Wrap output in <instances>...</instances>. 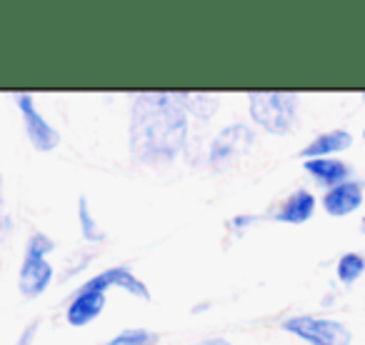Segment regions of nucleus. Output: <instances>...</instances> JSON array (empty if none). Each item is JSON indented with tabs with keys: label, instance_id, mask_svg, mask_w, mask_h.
<instances>
[{
	"label": "nucleus",
	"instance_id": "nucleus-15",
	"mask_svg": "<svg viewBox=\"0 0 365 345\" xmlns=\"http://www.w3.org/2000/svg\"><path fill=\"white\" fill-rule=\"evenodd\" d=\"M335 273L343 285H353L365 273V258L360 253H343L335 265Z\"/></svg>",
	"mask_w": 365,
	"mask_h": 345
},
{
	"label": "nucleus",
	"instance_id": "nucleus-6",
	"mask_svg": "<svg viewBox=\"0 0 365 345\" xmlns=\"http://www.w3.org/2000/svg\"><path fill=\"white\" fill-rule=\"evenodd\" d=\"M13 101H16L18 110H21L23 125H26V133H28V140H31V145L36 148V150H41V153L56 150V148L61 145V133H58L56 128L46 120V115L38 110L33 96H28V93H16V96H13Z\"/></svg>",
	"mask_w": 365,
	"mask_h": 345
},
{
	"label": "nucleus",
	"instance_id": "nucleus-9",
	"mask_svg": "<svg viewBox=\"0 0 365 345\" xmlns=\"http://www.w3.org/2000/svg\"><path fill=\"white\" fill-rule=\"evenodd\" d=\"M106 300L108 295L101 293V290H86V288H78L76 295L71 298L66 310V318L73 328H83V325L93 323L98 315L106 310Z\"/></svg>",
	"mask_w": 365,
	"mask_h": 345
},
{
	"label": "nucleus",
	"instance_id": "nucleus-11",
	"mask_svg": "<svg viewBox=\"0 0 365 345\" xmlns=\"http://www.w3.org/2000/svg\"><path fill=\"white\" fill-rule=\"evenodd\" d=\"M353 145V135L348 130H328V133H320L318 138L308 143V145L300 150V158L305 160H315V158H330L335 153H343Z\"/></svg>",
	"mask_w": 365,
	"mask_h": 345
},
{
	"label": "nucleus",
	"instance_id": "nucleus-8",
	"mask_svg": "<svg viewBox=\"0 0 365 345\" xmlns=\"http://www.w3.org/2000/svg\"><path fill=\"white\" fill-rule=\"evenodd\" d=\"M365 198V185L360 180H345V183L335 185L325 193L323 208L333 218H345V215L355 213L363 205Z\"/></svg>",
	"mask_w": 365,
	"mask_h": 345
},
{
	"label": "nucleus",
	"instance_id": "nucleus-5",
	"mask_svg": "<svg viewBox=\"0 0 365 345\" xmlns=\"http://www.w3.org/2000/svg\"><path fill=\"white\" fill-rule=\"evenodd\" d=\"M285 333L298 335L300 340L310 345H350L353 333L348 325L333 318H315V315H295L283 323Z\"/></svg>",
	"mask_w": 365,
	"mask_h": 345
},
{
	"label": "nucleus",
	"instance_id": "nucleus-20",
	"mask_svg": "<svg viewBox=\"0 0 365 345\" xmlns=\"http://www.w3.org/2000/svg\"><path fill=\"white\" fill-rule=\"evenodd\" d=\"M363 140H365V130H363Z\"/></svg>",
	"mask_w": 365,
	"mask_h": 345
},
{
	"label": "nucleus",
	"instance_id": "nucleus-12",
	"mask_svg": "<svg viewBox=\"0 0 365 345\" xmlns=\"http://www.w3.org/2000/svg\"><path fill=\"white\" fill-rule=\"evenodd\" d=\"M303 170L308 172L315 183L325 185V188H335V185L345 183L350 175V168L343 160H335V158H315V160H305Z\"/></svg>",
	"mask_w": 365,
	"mask_h": 345
},
{
	"label": "nucleus",
	"instance_id": "nucleus-13",
	"mask_svg": "<svg viewBox=\"0 0 365 345\" xmlns=\"http://www.w3.org/2000/svg\"><path fill=\"white\" fill-rule=\"evenodd\" d=\"M182 108L190 115L200 118V120H210L220 108V96L215 93H178Z\"/></svg>",
	"mask_w": 365,
	"mask_h": 345
},
{
	"label": "nucleus",
	"instance_id": "nucleus-4",
	"mask_svg": "<svg viewBox=\"0 0 365 345\" xmlns=\"http://www.w3.org/2000/svg\"><path fill=\"white\" fill-rule=\"evenodd\" d=\"M255 145V133L250 125H243V123H235V125H228L213 138L208 150V163L213 165V170L218 172H228L233 170L235 165L243 163V158L253 150Z\"/></svg>",
	"mask_w": 365,
	"mask_h": 345
},
{
	"label": "nucleus",
	"instance_id": "nucleus-7",
	"mask_svg": "<svg viewBox=\"0 0 365 345\" xmlns=\"http://www.w3.org/2000/svg\"><path fill=\"white\" fill-rule=\"evenodd\" d=\"M81 288L101 290V293H108L110 288H120V290H125V293L135 295V298H140V300H150V290H148V285L143 283V280L138 278L128 265H118V268L103 270V273L93 275L88 283H83Z\"/></svg>",
	"mask_w": 365,
	"mask_h": 345
},
{
	"label": "nucleus",
	"instance_id": "nucleus-2",
	"mask_svg": "<svg viewBox=\"0 0 365 345\" xmlns=\"http://www.w3.org/2000/svg\"><path fill=\"white\" fill-rule=\"evenodd\" d=\"M248 110L258 128L270 135H288L298 123V96L285 91L248 93Z\"/></svg>",
	"mask_w": 365,
	"mask_h": 345
},
{
	"label": "nucleus",
	"instance_id": "nucleus-18",
	"mask_svg": "<svg viewBox=\"0 0 365 345\" xmlns=\"http://www.w3.org/2000/svg\"><path fill=\"white\" fill-rule=\"evenodd\" d=\"M0 203H3V175H0Z\"/></svg>",
	"mask_w": 365,
	"mask_h": 345
},
{
	"label": "nucleus",
	"instance_id": "nucleus-10",
	"mask_svg": "<svg viewBox=\"0 0 365 345\" xmlns=\"http://www.w3.org/2000/svg\"><path fill=\"white\" fill-rule=\"evenodd\" d=\"M315 213V195L310 190H295L288 198L280 203V208L273 213V220L278 223H290V225H303L305 220H310Z\"/></svg>",
	"mask_w": 365,
	"mask_h": 345
},
{
	"label": "nucleus",
	"instance_id": "nucleus-3",
	"mask_svg": "<svg viewBox=\"0 0 365 345\" xmlns=\"http://www.w3.org/2000/svg\"><path fill=\"white\" fill-rule=\"evenodd\" d=\"M56 250V243L46 233H33L26 243L21 273H18V290L26 298H38L53 283V265L46 260L48 253Z\"/></svg>",
	"mask_w": 365,
	"mask_h": 345
},
{
	"label": "nucleus",
	"instance_id": "nucleus-17",
	"mask_svg": "<svg viewBox=\"0 0 365 345\" xmlns=\"http://www.w3.org/2000/svg\"><path fill=\"white\" fill-rule=\"evenodd\" d=\"M195 345H230V343L223 338H208V340H200V343H195Z\"/></svg>",
	"mask_w": 365,
	"mask_h": 345
},
{
	"label": "nucleus",
	"instance_id": "nucleus-16",
	"mask_svg": "<svg viewBox=\"0 0 365 345\" xmlns=\"http://www.w3.org/2000/svg\"><path fill=\"white\" fill-rule=\"evenodd\" d=\"M160 335L155 330H148V328H125L120 330L118 335H113L106 345H158Z\"/></svg>",
	"mask_w": 365,
	"mask_h": 345
},
{
	"label": "nucleus",
	"instance_id": "nucleus-1",
	"mask_svg": "<svg viewBox=\"0 0 365 345\" xmlns=\"http://www.w3.org/2000/svg\"><path fill=\"white\" fill-rule=\"evenodd\" d=\"M130 155L143 165H168L188 140V113L178 93H140L130 108Z\"/></svg>",
	"mask_w": 365,
	"mask_h": 345
},
{
	"label": "nucleus",
	"instance_id": "nucleus-19",
	"mask_svg": "<svg viewBox=\"0 0 365 345\" xmlns=\"http://www.w3.org/2000/svg\"><path fill=\"white\" fill-rule=\"evenodd\" d=\"M360 230H363V233H365V218H363V223H360Z\"/></svg>",
	"mask_w": 365,
	"mask_h": 345
},
{
	"label": "nucleus",
	"instance_id": "nucleus-14",
	"mask_svg": "<svg viewBox=\"0 0 365 345\" xmlns=\"http://www.w3.org/2000/svg\"><path fill=\"white\" fill-rule=\"evenodd\" d=\"M78 225H81V235L88 240V243H103V240L108 238L106 230L101 228V223L93 218L91 205H88L86 195H81V198H78Z\"/></svg>",
	"mask_w": 365,
	"mask_h": 345
}]
</instances>
